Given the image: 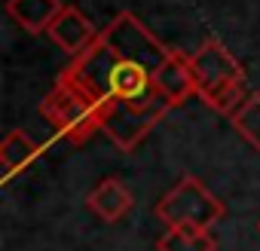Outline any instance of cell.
<instances>
[{
    "label": "cell",
    "mask_w": 260,
    "mask_h": 251,
    "mask_svg": "<svg viewBox=\"0 0 260 251\" xmlns=\"http://www.w3.org/2000/svg\"><path fill=\"white\" fill-rule=\"evenodd\" d=\"M169 52L172 49L135 13H119L98 40L68 65L104 107L101 132L125 153H132L172 110L153 83Z\"/></svg>",
    "instance_id": "cell-1"
},
{
    "label": "cell",
    "mask_w": 260,
    "mask_h": 251,
    "mask_svg": "<svg viewBox=\"0 0 260 251\" xmlns=\"http://www.w3.org/2000/svg\"><path fill=\"white\" fill-rule=\"evenodd\" d=\"M40 116L74 147L86 144L95 132L104 129V107H101V101L68 68L58 74V80L49 89V95L40 101Z\"/></svg>",
    "instance_id": "cell-2"
},
{
    "label": "cell",
    "mask_w": 260,
    "mask_h": 251,
    "mask_svg": "<svg viewBox=\"0 0 260 251\" xmlns=\"http://www.w3.org/2000/svg\"><path fill=\"white\" fill-rule=\"evenodd\" d=\"M190 71H193V86H196V98H202L211 110L230 116L245 98V68L239 65V58L214 37L202 40V46L190 55Z\"/></svg>",
    "instance_id": "cell-3"
},
{
    "label": "cell",
    "mask_w": 260,
    "mask_h": 251,
    "mask_svg": "<svg viewBox=\"0 0 260 251\" xmlns=\"http://www.w3.org/2000/svg\"><path fill=\"white\" fill-rule=\"evenodd\" d=\"M223 214H226V205L199 178H193V175H184L156 202V217L166 227H199V230H211Z\"/></svg>",
    "instance_id": "cell-4"
},
{
    "label": "cell",
    "mask_w": 260,
    "mask_h": 251,
    "mask_svg": "<svg viewBox=\"0 0 260 251\" xmlns=\"http://www.w3.org/2000/svg\"><path fill=\"white\" fill-rule=\"evenodd\" d=\"M49 40L64 52V55H71V58H80L95 40H98V34L101 31H95V25L77 10V7H64L58 16H55V22L49 25Z\"/></svg>",
    "instance_id": "cell-5"
},
{
    "label": "cell",
    "mask_w": 260,
    "mask_h": 251,
    "mask_svg": "<svg viewBox=\"0 0 260 251\" xmlns=\"http://www.w3.org/2000/svg\"><path fill=\"white\" fill-rule=\"evenodd\" d=\"M153 83H156V92L172 104H184L187 98L196 95V86H193V71H190V55L184 49H172L166 55V61L156 68L153 74Z\"/></svg>",
    "instance_id": "cell-6"
},
{
    "label": "cell",
    "mask_w": 260,
    "mask_h": 251,
    "mask_svg": "<svg viewBox=\"0 0 260 251\" xmlns=\"http://www.w3.org/2000/svg\"><path fill=\"white\" fill-rule=\"evenodd\" d=\"M132 205H135V196H132V190H128L119 178H104V181H101L98 187H92L89 196H86V208H89L98 221H104V224L122 221L128 211H132Z\"/></svg>",
    "instance_id": "cell-7"
},
{
    "label": "cell",
    "mask_w": 260,
    "mask_h": 251,
    "mask_svg": "<svg viewBox=\"0 0 260 251\" xmlns=\"http://www.w3.org/2000/svg\"><path fill=\"white\" fill-rule=\"evenodd\" d=\"M64 10L61 0H7L10 19L25 31V34H46L55 16Z\"/></svg>",
    "instance_id": "cell-8"
},
{
    "label": "cell",
    "mask_w": 260,
    "mask_h": 251,
    "mask_svg": "<svg viewBox=\"0 0 260 251\" xmlns=\"http://www.w3.org/2000/svg\"><path fill=\"white\" fill-rule=\"evenodd\" d=\"M37 156H40V144L25 129H10L7 138L0 141V166H4V175L7 178L31 169V163Z\"/></svg>",
    "instance_id": "cell-9"
},
{
    "label": "cell",
    "mask_w": 260,
    "mask_h": 251,
    "mask_svg": "<svg viewBox=\"0 0 260 251\" xmlns=\"http://www.w3.org/2000/svg\"><path fill=\"white\" fill-rule=\"evenodd\" d=\"M214 248H217L214 236L199 227H169L156 242V251H214Z\"/></svg>",
    "instance_id": "cell-10"
},
{
    "label": "cell",
    "mask_w": 260,
    "mask_h": 251,
    "mask_svg": "<svg viewBox=\"0 0 260 251\" xmlns=\"http://www.w3.org/2000/svg\"><path fill=\"white\" fill-rule=\"evenodd\" d=\"M230 122H233V129L239 132V138H245V144L260 150V92H251L230 113Z\"/></svg>",
    "instance_id": "cell-11"
},
{
    "label": "cell",
    "mask_w": 260,
    "mask_h": 251,
    "mask_svg": "<svg viewBox=\"0 0 260 251\" xmlns=\"http://www.w3.org/2000/svg\"><path fill=\"white\" fill-rule=\"evenodd\" d=\"M257 230H260V224H257Z\"/></svg>",
    "instance_id": "cell-12"
}]
</instances>
